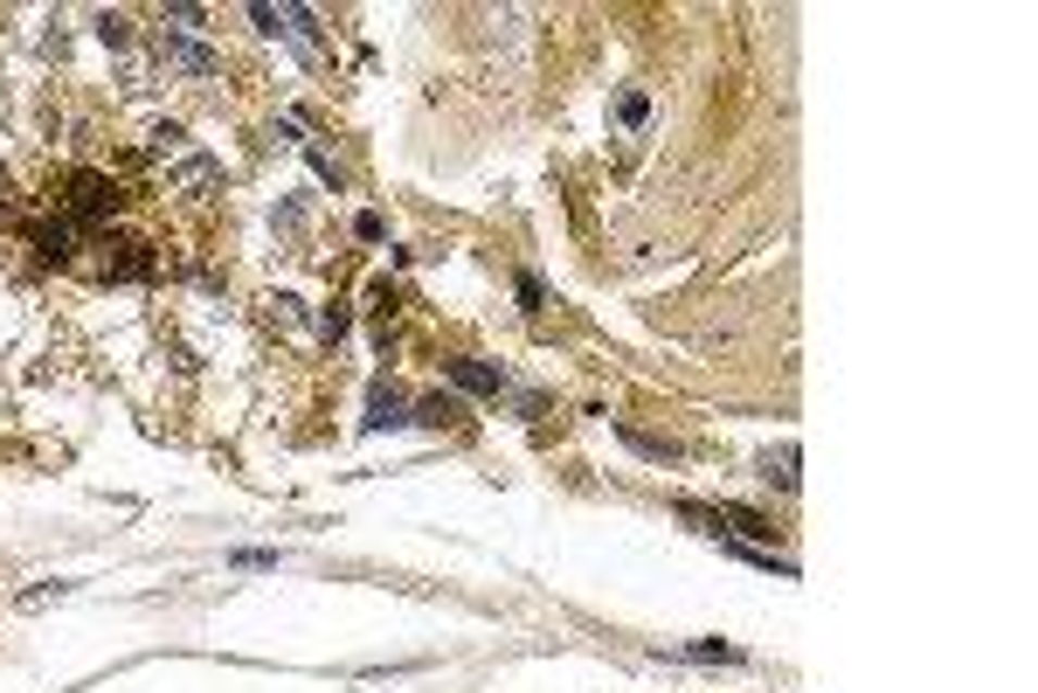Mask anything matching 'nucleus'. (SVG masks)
Segmentation results:
<instances>
[{"mask_svg": "<svg viewBox=\"0 0 1038 693\" xmlns=\"http://www.w3.org/2000/svg\"><path fill=\"white\" fill-rule=\"evenodd\" d=\"M111 209H118V187H111V174L77 166V174H70V195H63V215L77 222V230H90V222H104Z\"/></svg>", "mask_w": 1038, "mask_h": 693, "instance_id": "obj_1", "label": "nucleus"}, {"mask_svg": "<svg viewBox=\"0 0 1038 693\" xmlns=\"http://www.w3.org/2000/svg\"><path fill=\"white\" fill-rule=\"evenodd\" d=\"M160 63L180 70V77H215L222 55L208 49V42H195V35H174V28H166V35H160Z\"/></svg>", "mask_w": 1038, "mask_h": 693, "instance_id": "obj_2", "label": "nucleus"}, {"mask_svg": "<svg viewBox=\"0 0 1038 693\" xmlns=\"http://www.w3.org/2000/svg\"><path fill=\"white\" fill-rule=\"evenodd\" d=\"M28 243H35L42 264H63V257L77 250V222H70V215H42V222H28Z\"/></svg>", "mask_w": 1038, "mask_h": 693, "instance_id": "obj_3", "label": "nucleus"}, {"mask_svg": "<svg viewBox=\"0 0 1038 693\" xmlns=\"http://www.w3.org/2000/svg\"><path fill=\"white\" fill-rule=\"evenodd\" d=\"M409 423V396L395 382H374L367 388V417H361V430H402Z\"/></svg>", "mask_w": 1038, "mask_h": 693, "instance_id": "obj_4", "label": "nucleus"}, {"mask_svg": "<svg viewBox=\"0 0 1038 693\" xmlns=\"http://www.w3.org/2000/svg\"><path fill=\"white\" fill-rule=\"evenodd\" d=\"M443 374L458 388H471V396H499L505 388V368H492V361H443Z\"/></svg>", "mask_w": 1038, "mask_h": 693, "instance_id": "obj_5", "label": "nucleus"}, {"mask_svg": "<svg viewBox=\"0 0 1038 693\" xmlns=\"http://www.w3.org/2000/svg\"><path fill=\"white\" fill-rule=\"evenodd\" d=\"M104 277H153V243H111V257H104Z\"/></svg>", "mask_w": 1038, "mask_h": 693, "instance_id": "obj_6", "label": "nucleus"}, {"mask_svg": "<svg viewBox=\"0 0 1038 693\" xmlns=\"http://www.w3.org/2000/svg\"><path fill=\"white\" fill-rule=\"evenodd\" d=\"M616 437L630 444L637 458H651V465H678V458H686V451H678L672 437H651V430H637V423H616Z\"/></svg>", "mask_w": 1038, "mask_h": 693, "instance_id": "obj_7", "label": "nucleus"}, {"mask_svg": "<svg viewBox=\"0 0 1038 693\" xmlns=\"http://www.w3.org/2000/svg\"><path fill=\"white\" fill-rule=\"evenodd\" d=\"M409 423H423V430H450V423H464V403L437 388V396H423V403L409 409Z\"/></svg>", "mask_w": 1038, "mask_h": 693, "instance_id": "obj_8", "label": "nucleus"}, {"mask_svg": "<svg viewBox=\"0 0 1038 693\" xmlns=\"http://www.w3.org/2000/svg\"><path fill=\"white\" fill-rule=\"evenodd\" d=\"M797 465H803L797 444H783V451H762V479L776 485V493H797Z\"/></svg>", "mask_w": 1038, "mask_h": 693, "instance_id": "obj_9", "label": "nucleus"}, {"mask_svg": "<svg viewBox=\"0 0 1038 693\" xmlns=\"http://www.w3.org/2000/svg\"><path fill=\"white\" fill-rule=\"evenodd\" d=\"M174 187H180V195H201V187H222V160H180V166H174Z\"/></svg>", "mask_w": 1038, "mask_h": 693, "instance_id": "obj_10", "label": "nucleus"}, {"mask_svg": "<svg viewBox=\"0 0 1038 693\" xmlns=\"http://www.w3.org/2000/svg\"><path fill=\"white\" fill-rule=\"evenodd\" d=\"M721 520H727V528L741 534V541H776V528H768V520L754 513V507H721Z\"/></svg>", "mask_w": 1038, "mask_h": 693, "instance_id": "obj_11", "label": "nucleus"}, {"mask_svg": "<svg viewBox=\"0 0 1038 693\" xmlns=\"http://www.w3.org/2000/svg\"><path fill=\"white\" fill-rule=\"evenodd\" d=\"M63 596H77V583H35V590H22V596H14V610H28V617H35V610L63 604Z\"/></svg>", "mask_w": 1038, "mask_h": 693, "instance_id": "obj_12", "label": "nucleus"}, {"mask_svg": "<svg viewBox=\"0 0 1038 693\" xmlns=\"http://www.w3.org/2000/svg\"><path fill=\"white\" fill-rule=\"evenodd\" d=\"M672 659H700V666H734L741 652H734L727 639H700V645H686V652H672Z\"/></svg>", "mask_w": 1038, "mask_h": 693, "instance_id": "obj_13", "label": "nucleus"}, {"mask_svg": "<svg viewBox=\"0 0 1038 693\" xmlns=\"http://www.w3.org/2000/svg\"><path fill=\"white\" fill-rule=\"evenodd\" d=\"M90 28H98V42H104V49H125V42H132V22H125V14H111V8H104Z\"/></svg>", "mask_w": 1038, "mask_h": 693, "instance_id": "obj_14", "label": "nucleus"}, {"mask_svg": "<svg viewBox=\"0 0 1038 693\" xmlns=\"http://www.w3.org/2000/svg\"><path fill=\"white\" fill-rule=\"evenodd\" d=\"M347 326H353V320H347V306H326V312H318V341H326V347L347 341Z\"/></svg>", "mask_w": 1038, "mask_h": 693, "instance_id": "obj_15", "label": "nucleus"}, {"mask_svg": "<svg viewBox=\"0 0 1038 693\" xmlns=\"http://www.w3.org/2000/svg\"><path fill=\"white\" fill-rule=\"evenodd\" d=\"M616 119H623V125H645V119H651V98H645V90H623V98H616Z\"/></svg>", "mask_w": 1038, "mask_h": 693, "instance_id": "obj_16", "label": "nucleus"}, {"mask_svg": "<svg viewBox=\"0 0 1038 693\" xmlns=\"http://www.w3.org/2000/svg\"><path fill=\"white\" fill-rule=\"evenodd\" d=\"M305 160H312V174H318V181H326V187H333V195H339V187H347V174H339V166H333L326 153H318V146H305Z\"/></svg>", "mask_w": 1038, "mask_h": 693, "instance_id": "obj_17", "label": "nucleus"}, {"mask_svg": "<svg viewBox=\"0 0 1038 693\" xmlns=\"http://www.w3.org/2000/svg\"><path fill=\"white\" fill-rule=\"evenodd\" d=\"M236 569H277V548H236Z\"/></svg>", "mask_w": 1038, "mask_h": 693, "instance_id": "obj_18", "label": "nucleus"}, {"mask_svg": "<svg viewBox=\"0 0 1038 693\" xmlns=\"http://www.w3.org/2000/svg\"><path fill=\"white\" fill-rule=\"evenodd\" d=\"M146 139H153V153H166V146H180V139H187V125H174V119H160V125H153V133H146Z\"/></svg>", "mask_w": 1038, "mask_h": 693, "instance_id": "obj_19", "label": "nucleus"}, {"mask_svg": "<svg viewBox=\"0 0 1038 693\" xmlns=\"http://www.w3.org/2000/svg\"><path fill=\"white\" fill-rule=\"evenodd\" d=\"M250 22H257L263 35H285V14H277V8H271V0H257V8H250Z\"/></svg>", "mask_w": 1038, "mask_h": 693, "instance_id": "obj_20", "label": "nucleus"}, {"mask_svg": "<svg viewBox=\"0 0 1038 693\" xmlns=\"http://www.w3.org/2000/svg\"><path fill=\"white\" fill-rule=\"evenodd\" d=\"M353 236H361V243H382V236H388V222L367 209V215H353Z\"/></svg>", "mask_w": 1038, "mask_h": 693, "instance_id": "obj_21", "label": "nucleus"}, {"mask_svg": "<svg viewBox=\"0 0 1038 693\" xmlns=\"http://www.w3.org/2000/svg\"><path fill=\"white\" fill-rule=\"evenodd\" d=\"M277 320H285V326H298V320H305V306H298L291 292H277Z\"/></svg>", "mask_w": 1038, "mask_h": 693, "instance_id": "obj_22", "label": "nucleus"}, {"mask_svg": "<svg viewBox=\"0 0 1038 693\" xmlns=\"http://www.w3.org/2000/svg\"><path fill=\"white\" fill-rule=\"evenodd\" d=\"M520 306H526V312L540 306V277H534V271H520Z\"/></svg>", "mask_w": 1038, "mask_h": 693, "instance_id": "obj_23", "label": "nucleus"}, {"mask_svg": "<svg viewBox=\"0 0 1038 693\" xmlns=\"http://www.w3.org/2000/svg\"><path fill=\"white\" fill-rule=\"evenodd\" d=\"M166 14H174L180 28H201V22H208V14H201V8H187V0H174V8H166Z\"/></svg>", "mask_w": 1038, "mask_h": 693, "instance_id": "obj_24", "label": "nucleus"}, {"mask_svg": "<svg viewBox=\"0 0 1038 693\" xmlns=\"http://www.w3.org/2000/svg\"><path fill=\"white\" fill-rule=\"evenodd\" d=\"M8 201H14V181H8V166H0V215H8Z\"/></svg>", "mask_w": 1038, "mask_h": 693, "instance_id": "obj_25", "label": "nucleus"}]
</instances>
